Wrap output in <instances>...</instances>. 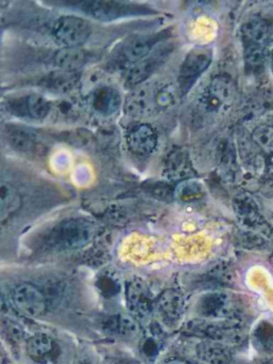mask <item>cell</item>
Listing matches in <instances>:
<instances>
[{"mask_svg":"<svg viewBox=\"0 0 273 364\" xmlns=\"http://www.w3.org/2000/svg\"><path fill=\"white\" fill-rule=\"evenodd\" d=\"M234 210L239 220L245 227L258 231H269V225L262 218L257 203L247 193H241L235 198Z\"/></svg>","mask_w":273,"mask_h":364,"instance_id":"obj_14","label":"cell"},{"mask_svg":"<svg viewBox=\"0 0 273 364\" xmlns=\"http://www.w3.org/2000/svg\"><path fill=\"white\" fill-rule=\"evenodd\" d=\"M269 173H270V176L273 178V159L271 161L270 165H269Z\"/></svg>","mask_w":273,"mask_h":364,"instance_id":"obj_29","label":"cell"},{"mask_svg":"<svg viewBox=\"0 0 273 364\" xmlns=\"http://www.w3.org/2000/svg\"><path fill=\"white\" fill-rule=\"evenodd\" d=\"M51 104L40 95H29L8 103V110L17 117H28L33 120H43L48 116Z\"/></svg>","mask_w":273,"mask_h":364,"instance_id":"obj_12","label":"cell"},{"mask_svg":"<svg viewBox=\"0 0 273 364\" xmlns=\"http://www.w3.org/2000/svg\"><path fill=\"white\" fill-rule=\"evenodd\" d=\"M6 137L10 146L21 153H33L40 142L34 131L21 125H6Z\"/></svg>","mask_w":273,"mask_h":364,"instance_id":"obj_18","label":"cell"},{"mask_svg":"<svg viewBox=\"0 0 273 364\" xmlns=\"http://www.w3.org/2000/svg\"><path fill=\"white\" fill-rule=\"evenodd\" d=\"M122 97L119 91L112 87H100L92 95V106L94 110L104 117L114 114L121 107Z\"/></svg>","mask_w":273,"mask_h":364,"instance_id":"obj_19","label":"cell"},{"mask_svg":"<svg viewBox=\"0 0 273 364\" xmlns=\"http://www.w3.org/2000/svg\"><path fill=\"white\" fill-rule=\"evenodd\" d=\"M262 364H273V360H268V361L264 362Z\"/></svg>","mask_w":273,"mask_h":364,"instance_id":"obj_30","label":"cell"},{"mask_svg":"<svg viewBox=\"0 0 273 364\" xmlns=\"http://www.w3.org/2000/svg\"><path fill=\"white\" fill-rule=\"evenodd\" d=\"M68 7L76 8L90 18L102 22H109L127 16H136L146 12L142 6L129 5L119 1H68Z\"/></svg>","mask_w":273,"mask_h":364,"instance_id":"obj_3","label":"cell"},{"mask_svg":"<svg viewBox=\"0 0 273 364\" xmlns=\"http://www.w3.org/2000/svg\"><path fill=\"white\" fill-rule=\"evenodd\" d=\"M271 65H272L273 69V50L272 52H271Z\"/></svg>","mask_w":273,"mask_h":364,"instance_id":"obj_31","label":"cell"},{"mask_svg":"<svg viewBox=\"0 0 273 364\" xmlns=\"http://www.w3.org/2000/svg\"><path fill=\"white\" fill-rule=\"evenodd\" d=\"M196 353L198 359L206 364H230L232 359V350L228 344L213 340L198 343Z\"/></svg>","mask_w":273,"mask_h":364,"instance_id":"obj_17","label":"cell"},{"mask_svg":"<svg viewBox=\"0 0 273 364\" xmlns=\"http://www.w3.org/2000/svg\"><path fill=\"white\" fill-rule=\"evenodd\" d=\"M253 141L260 150L266 153H273V127L272 125H259L252 134Z\"/></svg>","mask_w":273,"mask_h":364,"instance_id":"obj_25","label":"cell"},{"mask_svg":"<svg viewBox=\"0 0 273 364\" xmlns=\"http://www.w3.org/2000/svg\"><path fill=\"white\" fill-rule=\"evenodd\" d=\"M128 149L136 156L146 157L153 154L158 144V135L155 129L149 124H136L128 132Z\"/></svg>","mask_w":273,"mask_h":364,"instance_id":"obj_13","label":"cell"},{"mask_svg":"<svg viewBox=\"0 0 273 364\" xmlns=\"http://www.w3.org/2000/svg\"><path fill=\"white\" fill-rule=\"evenodd\" d=\"M186 165L187 164H186L185 157L183 156V154L175 153L168 161V169L170 170L171 173L178 176V174L185 171Z\"/></svg>","mask_w":273,"mask_h":364,"instance_id":"obj_27","label":"cell"},{"mask_svg":"<svg viewBox=\"0 0 273 364\" xmlns=\"http://www.w3.org/2000/svg\"><path fill=\"white\" fill-rule=\"evenodd\" d=\"M154 309L164 323H168V325H175L183 317V296L174 289H168L156 300Z\"/></svg>","mask_w":273,"mask_h":364,"instance_id":"obj_15","label":"cell"},{"mask_svg":"<svg viewBox=\"0 0 273 364\" xmlns=\"http://www.w3.org/2000/svg\"><path fill=\"white\" fill-rule=\"evenodd\" d=\"M272 227H273V215H272Z\"/></svg>","mask_w":273,"mask_h":364,"instance_id":"obj_33","label":"cell"},{"mask_svg":"<svg viewBox=\"0 0 273 364\" xmlns=\"http://www.w3.org/2000/svg\"><path fill=\"white\" fill-rule=\"evenodd\" d=\"M94 235V227L81 219L63 221L51 231L48 245L57 249L79 248Z\"/></svg>","mask_w":273,"mask_h":364,"instance_id":"obj_2","label":"cell"},{"mask_svg":"<svg viewBox=\"0 0 273 364\" xmlns=\"http://www.w3.org/2000/svg\"><path fill=\"white\" fill-rule=\"evenodd\" d=\"M126 299L130 313L138 319L146 318L155 306L149 285L140 279H134L127 284Z\"/></svg>","mask_w":273,"mask_h":364,"instance_id":"obj_10","label":"cell"},{"mask_svg":"<svg viewBox=\"0 0 273 364\" xmlns=\"http://www.w3.org/2000/svg\"><path fill=\"white\" fill-rule=\"evenodd\" d=\"M271 262H272V264H273V255H272V257H271Z\"/></svg>","mask_w":273,"mask_h":364,"instance_id":"obj_32","label":"cell"},{"mask_svg":"<svg viewBox=\"0 0 273 364\" xmlns=\"http://www.w3.org/2000/svg\"><path fill=\"white\" fill-rule=\"evenodd\" d=\"M21 208V197L16 188L8 183L0 187V220L2 223L14 216Z\"/></svg>","mask_w":273,"mask_h":364,"instance_id":"obj_21","label":"cell"},{"mask_svg":"<svg viewBox=\"0 0 273 364\" xmlns=\"http://www.w3.org/2000/svg\"><path fill=\"white\" fill-rule=\"evenodd\" d=\"M106 328L115 336L122 338H132L138 332V325L132 317L117 315L107 321Z\"/></svg>","mask_w":273,"mask_h":364,"instance_id":"obj_23","label":"cell"},{"mask_svg":"<svg viewBox=\"0 0 273 364\" xmlns=\"http://www.w3.org/2000/svg\"><path fill=\"white\" fill-rule=\"evenodd\" d=\"M213 61V52L206 48H192L183 59L179 69L178 90L181 95H187L196 80L208 69Z\"/></svg>","mask_w":273,"mask_h":364,"instance_id":"obj_6","label":"cell"},{"mask_svg":"<svg viewBox=\"0 0 273 364\" xmlns=\"http://www.w3.org/2000/svg\"><path fill=\"white\" fill-rule=\"evenodd\" d=\"M179 193H181V200L191 201V200L198 199V197L202 196V188H200V185L196 184V183H190V184L185 185L181 189Z\"/></svg>","mask_w":273,"mask_h":364,"instance_id":"obj_26","label":"cell"},{"mask_svg":"<svg viewBox=\"0 0 273 364\" xmlns=\"http://www.w3.org/2000/svg\"><path fill=\"white\" fill-rule=\"evenodd\" d=\"M15 308L28 316L38 317L46 310V299L44 294L36 285L21 283L11 293Z\"/></svg>","mask_w":273,"mask_h":364,"instance_id":"obj_9","label":"cell"},{"mask_svg":"<svg viewBox=\"0 0 273 364\" xmlns=\"http://www.w3.org/2000/svg\"><path fill=\"white\" fill-rule=\"evenodd\" d=\"M89 53L82 48H60L53 56V65L63 72L75 73L89 61Z\"/></svg>","mask_w":273,"mask_h":364,"instance_id":"obj_20","label":"cell"},{"mask_svg":"<svg viewBox=\"0 0 273 364\" xmlns=\"http://www.w3.org/2000/svg\"><path fill=\"white\" fill-rule=\"evenodd\" d=\"M159 88L157 87H139L126 97L124 110L132 118L142 119L155 114L161 109L159 106Z\"/></svg>","mask_w":273,"mask_h":364,"instance_id":"obj_7","label":"cell"},{"mask_svg":"<svg viewBox=\"0 0 273 364\" xmlns=\"http://www.w3.org/2000/svg\"><path fill=\"white\" fill-rule=\"evenodd\" d=\"M51 33L62 48H80L89 39L92 27L85 18L64 16L55 21Z\"/></svg>","mask_w":273,"mask_h":364,"instance_id":"obj_5","label":"cell"},{"mask_svg":"<svg viewBox=\"0 0 273 364\" xmlns=\"http://www.w3.org/2000/svg\"><path fill=\"white\" fill-rule=\"evenodd\" d=\"M166 364H193L189 362L181 361V360H174V361L168 362Z\"/></svg>","mask_w":273,"mask_h":364,"instance_id":"obj_28","label":"cell"},{"mask_svg":"<svg viewBox=\"0 0 273 364\" xmlns=\"http://www.w3.org/2000/svg\"><path fill=\"white\" fill-rule=\"evenodd\" d=\"M268 23L260 18H251L241 27L243 48H264L270 39Z\"/></svg>","mask_w":273,"mask_h":364,"instance_id":"obj_16","label":"cell"},{"mask_svg":"<svg viewBox=\"0 0 273 364\" xmlns=\"http://www.w3.org/2000/svg\"><path fill=\"white\" fill-rule=\"evenodd\" d=\"M196 309L203 318L208 321H241L240 312L232 296L222 291L204 294Z\"/></svg>","mask_w":273,"mask_h":364,"instance_id":"obj_4","label":"cell"},{"mask_svg":"<svg viewBox=\"0 0 273 364\" xmlns=\"http://www.w3.org/2000/svg\"><path fill=\"white\" fill-rule=\"evenodd\" d=\"M253 342L258 350L264 353H273V323L260 321L253 332Z\"/></svg>","mask_w":273,"mask_h":364,"instance_id":"obj_24","label":"cell"},{"mask_svg":"<svg viewBox=\"0 0 273 364\" xmlns=\"http://www.w3.org/2000/svg\"><path fill=\"white\" fill-rule=\"evenodd\" d=\"M168 46L159 50H154L146 58L136 63L128 71L126 76L125 86L127 88H134L144 82L149 76L153 75L168 58L170 52Z\"/></svg>","mask_w":273,"mask_h":364,"instance_id":"obj_11","label":"cell"},{"mask_svg":"<svg viewBox=\"0 0 273 364\" xmlns=\"http://www.w3.org/2000/svg\"><path fill=\"white\" fill-rule=\"evenodd\" d=\"M168 37V31L155 35L134 36L119 44L110 59L111 68L132 69L136 63L146 58L156 46Z\"/></svg>","mask_w":273,"mask_h":364,"instance_id":"obj_1","label":"cell"},{"mask_svg":"<svg viewBox=\"0 0 273 364\" xmlns=\"http://www.w3.org/2000/svg\"><path fill=\"white\" fill-rule=\"evenodd\" d=\"M236 91V85L230 77L217 76L205 91L200 102L207 112H222L234 103Z\"/></svg>","mask_w":273,"mask_h":364,"instance_id":"obj_8","label":"cell"},{"mask_svg":"<svg viewBox=\"0 0 273 364\" xmlns=\"http://www.w3.org/2000/svg\"><path fill=\"white\" fill-rule=\"evenodd\" d=\"M27 353L36 361H44L50 357L53 350V341L45 333H38L27 341Z\"/></svg>","mask_w":273,"mask_h":364,"instance_id":"obj_22","label":"cell"}]
</instances>
